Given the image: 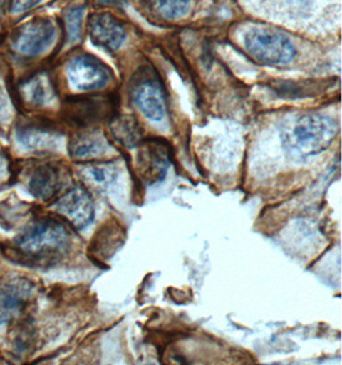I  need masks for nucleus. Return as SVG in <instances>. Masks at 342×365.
I'll return each instance as SVG.
<instances>
[{
    "label": "nucleus",
    "instance_id": "f257e3e1",
    "mask_svg": "<svg viewBox=\"0 0 342 365\" xmlns=\"http://www.w3.org/2000/svg\"><path fill=\"white\" fill-rule=\"evenodd\" d=\"M338 127L323 114H304L292 122L282 138L286 148L300 157L317 155L327 150L336 138Z\"/></svg>",
    "mask_w": 342,
    "mask_h": 365
},
{
    "label": "nucleus",
    "instance_id": "f03ea898",
    "mask_svg": "<svg viewBox=\"0 0 342 365\" xmlns=\"http://www.w3.org/2000/svg\"><path fill=\"white\" fill-rule=\"evenodd\" d=\"M244 46L255 62L271 67H285L294 62L296 48L284 32L254 27L244 35Z\"/></svg>",
    "mask_w": 342,
    "mask_h": 365
},
{
    "label": "nucleus",
    "instance_id": "7ed1b4c3",
    "mask_svg": "<svg viewBox=\"0 0 342 365\" xmlns=\"http://www.w3.org/2000/svg\"><path fill=\"white\" fill-rule=\"evenodd\" d=\"M17 245L31 257H56L70 245V235L57 220H36L19 235Z\"/></svg>",
    "mask_w": 342,
    "mask_h": 365
},
{
    "label": "nucleus",
    "instance_id": "20e7f679",
    "mask_svg": "<svg viewBox=\"0 0 342 365\" xmlns=\"http://www.w3.org/2000/svg\"><path fill=\"white\" fill-rule=\"evenodd\" d=\"M70 85L77 91L102 90L110 81V71L93 56L83 54L72 58L66 67Z\"/></svg>",
    "mask_w": 342,
    "mask_h": 365
},
{
    "label": "nucleus",
    "instance_id": "39448f33",
    "mask_svg": "<svg viewBox=\"0 0 342 365\" xmlns=\"http://www.w3.org/2000/svg\"><path fill=\"white\" fill-rule=\"evenodd\" d=\"M53 209L58 215H63L64 218L77 230H83L89 227L95 218V208L93 199L81 187H75L67 191L54 202Z\"/></svg>",
    "mask_w": 342,
    "mask_h": 365
},
{
    "label": "nucleus",
    "instance_id": "423d86ee",
    "mask_svg": "<svg viewBox=\"0 0 342 365\" xmlns=\"http://www.w3.org/2000/svg\"><path fill=\"white\" fill-rule=\"evenodd\" d=\"M56 38V25L49 19H36L24 27L16 41V49L21 54L35 57L49 51Z\"/></svg>",
    "mask_w": 342,
    "mask_h": 365
},
{
    "label": "nucleus",
    "instance_id": "0eeeda50",
    "mask_svg": "<svg viewBox=\"0 0 342 365\" xmlns=\"http://www.w3.org/2000/svg\"><path fill=\"white\" fill-rule=\"evenodd\" d=\"M88 27L91 41L105 51H118L126 40L125 26L110 13H94Z\"/></svg>",
    "mask_w": 342,
    "mask_h": 365
},
{
    "label": "nucleus",
    "instance_id": "6e6552de",
    "mask_svg": "<svg viewBox=\"0 0 342 365\" xmlns=\"http://www.w3.org/2000/svg\"><path fill=\"white\" fill-rule=\"evenodd\" d=\"M133 101L140 112L152 122H162L167 115L165 91L158 82L152 80L140 81L133 88Z\"/></svg>",
    "mask_w": 342,
    "mask_h": 365
},
{
    "label": "nucleus",
    "instance_id": "1a4fd4ad",
    "mask_svg": "<svg viewBox=\"0 0 342 365\" xmlns=\"http://www.w3.org/2000/svg\"><path fill=\"white\" fill-rule=\"evenodd\" d=\"M170 167V154L167 148L158 143H147L141 146L138 155L140 176L147 183L163 180Z\"/></svg>",
    "mask_w": 342,
    "mask_h": 365
},
{
    "label": "nucleus",
    "instance_id": "9d476101",
    "mask_svg": "<svg viewBox=\"0 0 342 365\" xmlns=\"http://www.w3.org/2000/svg\"><path fill=\"white\" fill-rule=\"evenodd\" d=\"M31 294V284L14 279L0 287V323L6 324L21 313Z\"/></svg>",
    "mask_w": 342,
    "mask_h": 365
},
{
    "label": "nucleus",
    "instance_id": "9b49d317",
    "mask_svg": "<svg viewBox=\"0 0 342 365\" xmlns=\"http://www.w3.org/2000/svg\"><path fill=\"white\" fill-rule=\"evenodd\" d=\"M62 187L63 173L51 164L43 165L35 170L28 182L30 192L40 200H49L53 196L57 195Z\"/></svg>",
    "mask_w": 342,
    "mask_h": 365
},
{
    "label": "nucleus",
    "instance_id": "f8f14e48",
    "mask_svg": "<svg viewBox=\"0 0 342 365\" xmlns=\"http://www.w3.org/2000/svg\"><path fill=\"white\" fill-rule=\"evenodd\" d=\"M108 140L102 133H88L71 141V155L78 160H91L102 158L108 153Z\"/></svg>",
    "mask_w": 342,
    "mask_h": 365
},
{
    "label": "nucleus",
    "instance_id": "ddd939ff",
    "mask_svg": "<svg viewBox=\"0 0 342 365\" xmlns=\"http://www.w3.org/2000/svg\"><path fill=\"white\" fill-rule=\"evenodd\" d=\"M110 133L120 145L126 148L139 145L142 139V128L140 126L139 120L128 114L114 117L110 122Z\"/></svg>",
    "mask_w": 342,
    "mask_h": 365
},
{
    "label": "nucleus",
    "instance_id": "4468645a",
    "mask_svg": "<svg viewBox=\"0 0 342 365\" xmlns=\"http://www.w3.org/2000/svg\"><path fill=\"white\" fill-rule=\"evenodd\" d=\"M80 175L83 181L99 191L109 189L118 177V170L113 163L86 164Z\"/></svg>",
    "mask_w": 342,
    "mask_h": 365
},
{
    "label": "nucleus",
    "instance_id": "2eb2a0df",
    "mask_svg": "<svg viewBox=\"0 0 342 365\" xmlns=\"http://www.w3.org/2000/svg\"><path fill=\"white\" fill-rule=\"evenodd\" d=\"M26 101L33 106H45L54 98V91L49 78L45 75L35 76L22 86Z\"/></svg>",
    "mask_w": 342,
    "mask_h": 365
},
{
    "label": "nucleus",
    "instance_id": "dca6fc26",
    "mask_svg": "<svg viewBox=\"0 0 342 365\" xmlns=\"http://www.w3.org/2000/svg\"><path fill=\"white\" fill-rule=\"evenodd\" d=\"M17 139L19 144L27 150H44V149H53L58 145L57 135L49 131L38 130V128L22 130L17 135Z\"/></svg>",
    "mask_w": 342,
    "mask_h": 365
},
{
    "label": "nucleus",
    "instance_id": "f3484780",
    "mask_svg": "<svg viewBox=\"0 0 342 365\" xmlns=\"http://www.w3.org/2000/svg\"><path fill=\"white\" fill-rule=\"evenodd\" d=\"M154 8L165 19H178L185 17L190 9V0H150Z\"/></svg>",
    "mask_w": 342,
    "mask_h": 365
},
{
    "label": "nucleus",
    "instance_id": "a211bd4d",
    "mask_svg": "<svg viewBox=\"0 0 342 365\" xmlns=\"http://www.w3.org/2000/svg\"><path fill=\"white\" fill-rule=\"evenodd\" d=\"M85 6H77L66 14V26L70 43H78L83 36V19Z\"/></svg>",
    "mask_w": 342,
    "mask_h": 365
},
{
    "label": "nucleus",
    "instance_id": "6ab92c4d",
    "mask_svg": "<svg viewBox=\"0 0 342 365\" xmlns=\"http://www.w3.org/2000/svg\"><path fill=\"white\" fill-rule=\"evenodd\" d=\"M43 0H14L13 1L12 11L13 13H24L28 9H31L33 6L40 4Z\"/></svg>",
    "mask_w": 342,
    "mask_h": 365
},
{
    "label": "nucleus",
    "instance_id": "aec40b11",
    "mask_svg": "<svg viewBox=\"0 0 342 365\" xmlns=\"http://www.w3.org/2000/svg\"><path fill=\"white\" fill-rule=\"evenodd\" d=\"M102 6H125L127 0H96Z\"/></svg>",
    "mask_w": 342,
    "mask_h": 365
},
{
    "label": "nucleus",
    "instance_id": "412c9836",
    "mask_svg": "<svg viewBox=\"0 0 342 365\" xmlns=\"http://www.w3.org/2000/svg\"><path fill=\"white\" fill-rule=\"evenodd\" d=\"M6 159H4V157L0 154V176L4 173V170H6Z\"/></svg>",
    "mask_w": 342,
    "mask_h": 365
},
{
    "label": "nucleus",
    "instance_id": "4be33fe9",
    "mask_svg": "<svg viewBox=\"0 0 342 365\" xmlns=\"http://www.w3.org/2000/svg\"><path fill=\"white\" fill-rule=\"evenodd\" d=\"M4 3H6V0H0V12H1V9H3V6H4Z\"/></svg>",
    "mask_w": 342,
    "mask_h": 365
}]
</instances>
